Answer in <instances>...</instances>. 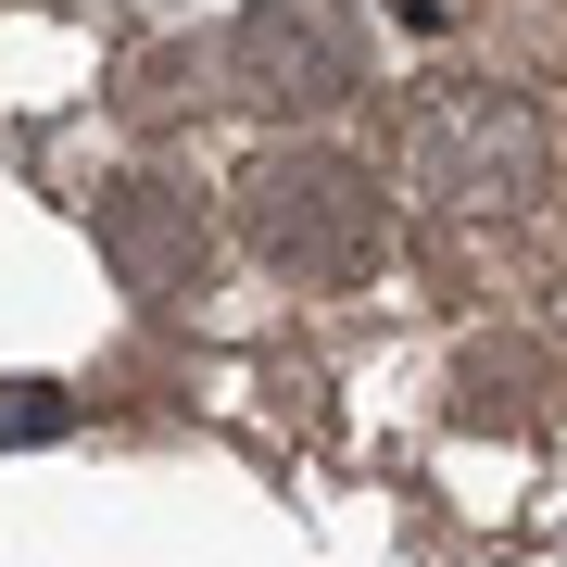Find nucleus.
I'll list each match as a JSON object with an SVG mask.
<instances>
[{
    "label": "nucleus",
    "mask_w": 567,
    "mask_h": 567,
    "mask_svg": "<svg viewBox=\"0 0 567 567\" xmlns=\"http://www.w3.org/2000/svg\"><path fill=\"white\" fill-rule=\"evenodd\" d=\"M543 379H555V365L543 353H529V341H505V353H466V416H543Z\"/></svg>",
    "instance_id": "5"
},
{
    "label": "nucleus",
    "mask_w": 567,
    "mask_h": 567,
    "mask_svg": "<svg viewBox=\"0 0 567 567\" xmlns=\"http://www.w3.org/2000/svg\"><path fill=\"white\" fill-rule=\"evenodd\" d=\"M555 177V126L505 76H429L404 102V189L429 215H529Z\"/></svg>",
    "instance_id": "1"
},
{
    "label": "nucleus",
    "mask_w": 567,
    "mask_h": 567,
    "mask_svg": "<svg viewBox=\"0 0 567 567\" xmlns=\"http://www.w3.org/2000/svg\"><path fill=\"white\" fill-rule=\"evenodd\" d=\"M215 76L227 102H265V114H341L365 89V13L353 0H252L215 39Z\"/></svg>",
    "instance_id": "3"
},
{
    "label": "nucleus",
    "mask_w": 567,
    "mask_h": 567,
    "mask_svg": "<svg viewBox=\"0 0 567 567\" xmlns=\"http://www.w3.org/2000/svg\"><path fill=\"white\" fill-rule=\"evenodd\" d=\"M102 252H114V278L140 290V303H177L189 278H203V215H189V189H164V177H126L102 189Z\"/></svg>",
    "instance_id": "4"
},
{
    "label": "nucleus",
    "mask_w": 567,
    "mask_h": 567,
    "mask_svg": "<svg viewBox=\"0 0 567 567\" xmlns=\"http://www.w3.org/2000/svg\"><path fill=\"white\" fill-rule=\"evenodd\" d=\"M240 240L278 265V278L341 290V278H365L379 240H391V189L365 177L353 152H265L252 177H240Z\"/></svg>",
    "instance_id": "2"
}]
</instances>
